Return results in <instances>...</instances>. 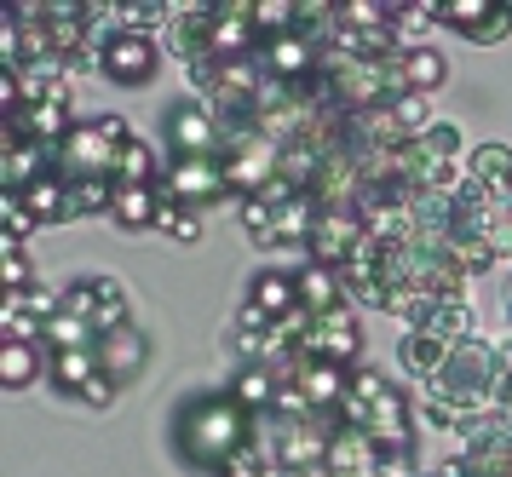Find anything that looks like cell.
<instances>
[{"instance_id": "obj_1", "label": "cell", "mask_w": 512, "mask_h": 477, "mask_svg": "<svg viewBox=\"0 0 512 477\" xmlns=\"http://www.w3.org/2000/svg\"><path fill=\"white\" fill-rule=\"evenodd\" d=\"M254 443H259V414L242 409L231 391H196L173 414V455L202 477H219Z\"/></svg>"}, {"instance_id": "obj_2", "label": "cell", "mask_w": 512, "mask_h": 477, "mask_svg": "<svg viewBox=\"0 0 512 477\" xmlns=\"http://www.w3.org/2000/svg\"><path fill=\"white\" fill-rule=\"evenodd\" d=\"M340 420L363 426V432L386 449V460L415 455V414H409V397H403L386 374H374V368H351V391H346V403H340Z\"/></svg>"}, {"instance_id": "obj_3", "label": "cell", "mask_w": 512, "mask_h": 477, "mask_svg": "<svg viewBox=\"0 0 512 477\" xmlns=\"http://www.w3.org/2000/svg\"><path fill=\"white\" fill-rule=\"evenodd\" d=\"M495 380H501V357H495L484 340L455 345V351H449V363H443V374L432 380V403H438L432 414H438V420H449V414L489 409Z\"/></svg>"}, {"instance_id": "obj_4", "label": "cell", "mask_w": 512, "mask_h": 477, "mask_svg": "<svg viewBox=\"0 0 512 477\" xmlns=\"http://www.w3.org/2000/svg\"><path fill=\"white\" fill-rule=\"evenodd\" d=\"M133 138V127L121 115H93V121H75V133L58 144V179H116V156L121 144Z\"/></svg>"}, {"instance_id": "obj_5", "label": "cell", "mask_w": 512, "mask_h": 477, "mask_svg": "<svg viewBox=\"0 0 512 477\" xmlns=\"http://www.w3.org/2000/svg\"><path fill=\"white\" fill-rule=\"evenodd\" d=\"M162 196L179 207H213L219 196H231V184H225V161L219 156H173L162 173Z\"/></svg>"}, {"instance_id": "obj_6", "label": "cell", "mask_w": 512, "mask_h": 477, "mask_svg": "<svg viewBox=\"0 0 512 477\" xmlns=\"http://www.w3.org/2000/svg\"><path fill=\"white\" fill-rule=\"evenodd\" d=\"M156 69H162V41H156V35H144V29H116V35L104 41V81H116V87H150Z\"/></svg>"}, {"instance_id": "obj_7", "label": "cell", "mask_w": 512, "mask_h": 477, "mask_svg": "<svg viewBox=\"0 0 512 477\" xmlns=\"http://www.w3.org/2000/svg\"><path fill=\"white\" fill-rule=\"evenodd\" d=\"M369 242V225H363V213L357 207H323V219L311 230V265H328V271H346L351 253Z\"/></svg>"}, {"instance_id": "obj_8", "label": "cell", "mask_w": 512, "mask_h": 477, "mask_svg": "<svg viewBox=\"0 0 512 477\" xmlns=\"http://www.w3.org/2000/svg\"><path fill=\"white\" fill-rule=\"evenodd\" d=\"M259 46H265V35L254 29L248 0H219L213 18H208V58H219V64H242V58H259Z\"/></svg>"}, {"instance_id": "obj_9", "label": "cell", "mask_w": 512, "mask_h": 477, "mask_svg": "<svg viewBox=\"0 0 512 477\" xmlns=\"http://www.w3.org/2000/svg\"><path fill=\"white\" fill-rule=\"evenodd\" d=\"M300 351L305 357H323V363L357 368V357H363V322H357V311L340 305V311H328V317H311Z\"/></svg>"}, {"instance_id": "obj_10", "label": "cell", "mask_w": 512, "mask_h": 477, "mask_svg": "<svg viewBox=\"0 0 512 477\" xmlns=\"http://www.w3.org/2000/svg\"><path fill=\"white\" fill-rule=\"evenodd\" d=\"M162 127H167L173 156H219V115H213V104H202V98L167 104Z\"/></svg>"}, {"instance_id": "obj_11", "label": "cell", "mask_w": 512, "mask_h": 477, "mask_svg": "<svg viewBox=\"0 0 512 477\" xmlns=\"http://www.w3.org/2000/svg\"><path fill=\"white\" fill-rule=\"evenodd\" d=\"M323 58L328 46L311 41V35H300V29H288V35H271V41L259 46V64L271 69L277 81H288V87H305V81H317L323 75Z\"/></svg>"}, {"instance_id": "obj_12", "label": "cell", "mask_w": 512, "mask_h": 477, "mask_svg": "<svg viewBox=\"0 0 512 477\" xmlns=\"http://www.w3.org/2000/svg\"><path fill=\"white\" fill-rule=\"evenodd\" d=\"M380 472H386V449L363 426L340 420L328 432V477H380Z\"/></svg>"}, {"instance_id": "obj_13", "label": "cell", "mask_w": 512, "mask_h": 477, "mask_svg": "<svg viewBox=\"0 0 512 477\" xmlns=\"http://www.w3.org/2000/svg\"><path fill=\"white\" fill-rule=\"evenodd\" d=\"M58 167V144H41V138H0V184L6 196H24L35 179H47Z\"/></svg>"}, {"instance_id": "obj_14", "label": "cell", "mask_w": 512, "mask_h": 477, "mask_svg": "<svg viewBox=\"0 0 512 477\" xmlns=\"http://www.w3.org/2000/svg\"><path fill=\"white\" fill-rule=\"evenodd\" d=\"M438 23H449V29H461L466 41H501L512 29V6L507 0H443L438 6Z\"/></svg>"}, {"instance_id": "obj_15", "label": "cell", "mask_w": 512, "mask_h": 477, "mask_svg": "<svg viewBox=\"0 0 512 477\" xmlns=\"http://www.w3.org/2000/svg\"><path fill=\"white\" fill-rule=\"evenodd\" d=\"M277 156H282V144H271V138L259 133L254 144H242V150H231V156H219L225 161V184H231V196H259L265 184L277 179Z\"/></svg>"}, {"instance_id": "obj_16", "label": "cell", "mask_w": 512, "mask_h": 477, "mask_svg": "<svg viewBox=\"0 0 512 477\" xmlns=\"http://www.w3.org/2000/svg\"><path fill=\"white\" fill-rule=\"evenodd\" d=\"M392 81H397V92L432 98V92L449 81V58H443L438 46H403V52L392 58Z\"/></svg>"}, {"instance_id": "obj_17", "label": "cell", "mask_w": 512, "mask_h": 477, "mask_svg": "<svg viewBox=\"0 0 512 477\" xmlns=\"http://www.w3.org/2000/svg\"><path fill=\"white\" fill-rule=\"evenodd\" d=\"M317 219H323V202H317L311 190H300L288 207H277V219H271V230L259 236V248H311Z\"/></svg>"}, {"instance_id": "obj_18", "label": "cell", "mask_w": 512, "mask_h": 477, "mask_svg": "<svg viewBox=\"0 0 512 477\" xmlns=\"http://www.w3.org/2000/svg\"><path fill=\"white\" fill-rule=\"evenodd\" d=\"M294 386L305 391V403L317 414H340V403H346V391H351V368L323 363V357H305L300 374H294Z\"/></svg>"}, {"instance_id": "obj_19", "label": "cell", "mask_w": 512, "mask_h": 477, "mask_svg": "<svg viewBox=\"0 0 512 477\" xmlns=\"http://www.w3.org/2000/svg\"><path fill=\"white\" fill-rule=\"evenodd\" d=\"M162 213V184H116V202H110V225L116 230H156Z\"/></svg>"}, {"instance_id": "obj_20", "label": "cell", "mask_w": 512, "mask_h": 477, "mask_svg": "<svg viewBox=\"0 0 512 477\" xmlns=\"http://www.w3.org/2000/svg\"><path fill=\"white\" fill-rule=\"evenodd\" d=\"M144 357H150V340H144L139 328H121V334H104V340H98V363H104V374H110L116 386L139 380Z\"/></svg>"}, {"instance_id": "obj_21", "label": "cell", "mask_w": 512, "mask_h": 477, "mask_svg": "<svg viewBox=\"0 0 512 477\" xmlns=\"http://www.w3.org/2000/svg\"><path fill=\"white\" fill-rule=\"evenodd\" d=\"M294 282H300V311H311V317H328V311L351 305L346 276L328 271V265H300V271H294Z\"/></svg>"}, {"instance_id": "obj_22", "label": "cell", "mask_w": 512, "mask_h": 477, "mask_svg": "<svg viewBox=\"0 0 512 477\" xmlns=\"http://www.w3.org/2000/svg\"><path fill=\"white\" fill-rule=\"evenodd\" d=\"M248 305H259L271 322L294 317L300 311V282H294V271H277V265H265V271L248 282Z\"/></svg>"}, {"instance_id": "obj_23", "label": "cell", "mask_w": 512, "mask_h": 477, "mask_svg": "<svg viewBox=\"0 0 512 477\" xmlns=\"http://www.w3.org/2000/svg\"><path fill=\"white\" fill-rule=\"evenodd\" d=\"M52 351L47 345H29V340H0V386L6 391H24L47 374Z\"/></svg>"}, {"instance_id": "obj_24", "label": "cell", "mask_w": 512, "mask_h": 477, "mask_svg": "<svg viewBox=\"0 0 512 477\" xmlns=\"http://www.w3.org/2000/svg\"><path fill=\"white\" fill-rule=\"evenodd\" d=\"M98 374H104V363H98V345H87V351H52L47 386L64 391V397H81V391L93 386Z\"/></svg>"}, {"instance_id": "obj_25", "label": "cell", "mask_w": 512, "mask_h": 477, "mask_svg": "<svg viewBox=\"0 0 512 477\" xmlns=\"http://www.w3.org/2000/svg\"><path fill=\"white\" fill-rule=\"evenodd\" d=\"M18 202H24V213L35 225H70V179H58V173L35 179Z\"/></svg>"}, {"instance_id": "obj_26", "label": "cell", "mask_w": 512, "mask_h": 477, "mask_svg": "<svg viewBox=\"0 0 512 477\" xmlns=\"http://www.w3.org/2000/svg\"><path fill=\"white\" fill-rule=\"evenodd\" d=\"M242 403V409H254V414H265V409H277V391H282V380L271 374L265 363H242L231 374V386H225Z\"/></svg>"}, {"instance_id": "obj_27", "label": "cell", "mask_w": 512, "mask_h": 477, "mask_svg": "<svg viewBox=\"0 0 512 477\" xmlns=\"http://www.w3.org/2000/svg\"><path fill=\"white\" fill-rule=\"evenodd\" d=\"M415 334H432L438 345H466L472 340V305H466V294H443L438 299V311H432V322L426 328H415Z\"/></svg>"}, {"instance_id": "obj_28", "label": "cell", "mask_w": 512, "mask_h": 477, "mask_svg": "<svg viewBox=\"0 0 512 477\" xmlns=\"http://www.w3.org/2000/svg\"><path fill=\"white\" fill-rule=\"evenodd\" d=\"M466 179L484 184L489 196H512V150L507 144H478L466 161Z\"/></svg>"}, {"instance_id": "obj_29", "label": "cell", "mask_w": 512, "mask_h": 477, "mask_svg": "<svg viewBox=\"0 0 512 477\" xmlns=\"http://www.w3.org/2000/svg\"><path fill=\"white\" fill-rule=\"evenodd\" d=\"M397 363L409 368V380H426L432 386L443 374V363H449V345H438L432 334H403L397 340Z\"/></svg>"}, {"instance_id": "obj_30", "label": "cell", "mask_w": 512, "mask_h": 477, "mask_svg": "<svg viewBox=\"0 0 512 477\" xmlns=\"http://www.w3.org/2000/svg\"><path fill=\"white\" fill-rule=\"evenodd\" d=\"M0 340H29V345L47 340V322L24 305V294H6V299H0Z\"/></svg>"}, {"instance_id": "obj_31", "label": "cell", "mask_w": 512, "mask_h": 477, "mask_svg": "<svg viewBox=\"0 0 512 477\" xmlns=\"http://www.w3.org/2000/svg\"><path fill=\"white\" fill-rule=\"evenodd\" d=\"M443 259H449V265H455L461 276H484L489 265L501 259V253L489 248L484 236H449V242H443Z\"/></svg>"}, {"instance_id": "obj_32", "label": "cell", "mask_w": 512, "mask_h": 477, "mask_svg": "<svg viewBox=\"0 0 512 477\" xmlns=\"http://www.w3.org/2000/svg\"><path fill=\"white\" fill-rule=\"evenodd\" d=\"M127 311H133V305H127V288H121L116 276H98V340H104V334H121V328H133Z\"/></svg>"}, {"instance_id": "obj_33", "label": "cell", "mask_w": 512, "mask_h": 477, "mask_svg": "<svg viewBox=\"0 0 512 477\" xmlns=\"http://www.w3.org/2000/svg\"><path fill=\"white\" fill-rule=\"evenodd\" d=\"M110 202H116V179H75L70 184V225L87 219V213H104L110 219Z\"/></svg>"}, {"instance_id": "obj_34", "label": "cell", "mask_w": 512, "mask_h": 477, "mask_svg": "<svg viewBox=\"0 0 512 477\" xmlns=\"http://www.w3.org/2000/svg\"><path fill=\"white\" fill-rule=\"evenodd\" d=\"M116 184H156V150H150L139 133L121 144V156H116Z\"/></svg>"}, {"instance_id": "obj_35", "label": "cell", "mask_w": 512, "mask_h": 477, "mask_svg": "<svg viewBox=\"0 0 512 477\" xmlns=\"http://www.w3.org/2000/svg\"><path fill=\"white\" fill-rule=\"evenodd\" d=\"M248 12H254V29L265 35V41L300 29V0H248Z\"/></svg>"}, {"instance_id": "obj_36", "label": "cell", "mask_w": 512, "mask_h": 477, "mask_svg": "<svg viewBox=\"0 0 512 477\" xmlns=\"http://www.w3.org/2000/svg\"><path fill=\"white\" fill-rule=\"evenodd\" d=\"M0 282H6V294H24V288L41 282V271L29 265L24 242H6V236H0Z\"/></svg>"}, {"instance_id": "obj_37", "label": "cell", "mask_w": 512, "mask_h": 477, "mask_svg": "<svg viewBox=\"0 0 512 477\" xmlns=\"http://www.w3.org/2000/svg\"><path fill=\"white\" fill-rule=\"evenodd\" d=\"M156 230H162L167 242H202V219H196V207H179L162 196V213H156Z\"/></svg>"}, {"instance_id": "obj_38", "label": "cell", "mask_w": 512, "mask_h": 477, "mask_svg": "<svg viewBox=\"0 0 512 477\" xmlns=\"http://www.w3.org/2000/svg\"><path fill=\"white\" fill-rule=\"evenodd\" d=\"M0 219H6V225H0V236H6V242H24L29 230H41V225L24 213V202H18V196H6V202H0Z\"/></svg>"}, {"instance_id": "obj_39", "label": "cell", "mask_w": 512, "mask_h": 477, "mask_svg": "<svg viewBox=\"0 0 512 477\" xmlns=\"http://www.w3.org/2000/svg\"><path fill=\"white\" fill-rule=\"evenodd\" d=\"M271 219H277V207L265 202V196H248V202H242V225H248V236H265V230H271Z\"/></svg>"}, {"instance_id": "obj_40", "label": "cell", "mask_w": 512, "mask_h": 477, "mask_svg": "<svg viewBox=\"0 0 512 477\" xmlns=\"http://www.w3.org/2000/svg\"><path fill=\"white\" fill-rule=\"evenodd\" d=\"M116 380H110V374H98V380H93V386H87V391H81V403H93V409H110V403H116Z\"/></svg>"}, {"instance_id": "obj_41", "label": "cell", "mask_w": 512, "mask_h": 477, "mask_svg": "<svg viewBox=\"0 0 512 477\" xmlns=\"http://www.w3.org/2000/svg\"><path fill=\"white\" fill-rule=\"evenodd\" d=\"M231 328H271V317H265L259 305H248V299H242V305H236V322H231Z\"/></svg>"}]
</instances>
